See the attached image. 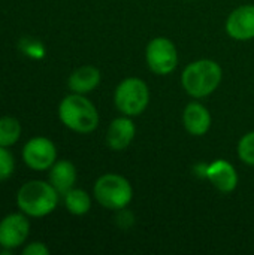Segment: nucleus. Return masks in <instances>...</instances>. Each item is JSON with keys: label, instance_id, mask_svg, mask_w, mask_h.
Listing matches in <instances>:
<instances>
[{"label": "nucleus", "instance_id": "nucleus-1", "mask_svg": "<svg viewBox=\"0 0 254 255\" xmlns=\"http://www.w3.org/2000/svg\"><path fill=\"white\" fill-rule=\"evenodd\" d=\"M58 191L51 182L28 181L16 193L18 209L31 218H42L52 214L58 205Z\"/></svg>", "mask_w": 254, "mask_h": 255}, {"label": "nucleus", "instance_id": "nucleus-2", "mask_svg": "<svg viewBox=\"0 0 254 255\" xmlns=\"http://www.w3.org/2000/svg\"><path fill=\"white\" fill-rule=\"evenodd\" d=\"M223 78L220 64L210 58L196 60L186 66L181 75V84L186 93L195 99H204L213 94Z\"/></svg>", "mask_w": 254, "mask_h": 255}, {"label": "nucleus", "instance_id": "nucleus-3", "mask_svg": "<svg viewBox=\"0 0 254 255\" xmlns=\"http://www.w3.org/2000/svg\"><path fill=\"white\" fill-rule=\"evenodd\" d=\"M60 121L72 131L87 134L97 128L99 112L96 106L84 96L72 93L58 105Z\"/></svg>", "mask_w": 254, "mask_h": 255}, {"label": "nucleus", "instance_id": "nucleus-4", "mask_svg": "<svg viewBox=\"0 0 254 255\" xmlns=\"http://www.w3.org/2000/svg\"><path fill=\"white\" fill-rule=\"evenodd\" d=\"M93 194L97 203L105 209L121 211L132 202L133 188L124 176L106 173L94 182Z\"/></svg>", "mask_w": 254, "mask_h": 255}, {"label": "nucleus", "instance_id": "nucleus-5", "mask_svg": "<svg viewBox=\"0 0 254 255\" xmlns=\"http://www.w3.org/2000/svg\"><path fill=\"white\" fill-rule=\"evenodd\" d=\"M114 103L126 117L141 115L150 103L148 85L139 78H126L115 88Z\"/></svg>", "mask_w": 254, "mask_h": 255}, {"label": "nucleus", "instance_id": "nucleus-6", "mask_svg": "<svg viewBox=\"0 0 254 255\" xmlns=\"http://www.w3.org/2000/svg\"><path fill=\"white\" fill-rule=\"evenodd\" d=\"M145 60L153 73L160 75V76L169 75L178 66L177 46L168 37H163V36L154 37L147 45Z\"/></svg>", "mask_w": 254, "mask_h": 255}, {"label": "nucleus", "instance_id": "nucleus-7", "mask_svg": "<svg viewBox=\"0 0 254 255\" xmlns=\"http://www.w3.org/2000/svg\"><path fill=\"white\" fill-rule=\"evenodd\" d=\"M22 160L25 166L31 170H48L57 161V148L54 142L48 137H31L22 148Z\"/></svg>", "mask_w": 254, "mask_h": 255}, {"label": "nucleus", "instance_id": "nucleus-8", "mask_svg": "<svg viewBox=\"0 0 254 255\" xmlns=\"http://www.w3.org/2000/svg\"><path fill=\"white\" fill-rule=\"evenodd\" d=\"M30 221L25 214H9L0 220V247L7 250L19 248L28 238Z\"/></svg>", "mask_w": 254, "mask_h": 255}, {"label": "nucleus", "instance_id": "nucleus-9", "mask_svg": "<svg viewBox=\"0 0 254 255\" xmlns=\"http://www.w3.org/2000/svg\"><path fill=\"white\" fill-rule=\"evenodd\" d=\"M226 33L235 40L254 39V4L240 6L228 16Z\"/></svg>", "mask_w": 254, "mask_h": 255}, {"label": "nucleus", "instance_id": "nucleus-10", "mask_svg": "<svg viewBox=\"0 0 254 255\" xmlns=\"http://www.w3.org/2000/svg\"><path fill=\"white\" fill-rule=\"evenodd\" d=\"M136 134V127L130 117H118L115 118L106 131V145L112 151H124L130 146Z\"/></svg>", "mask_w": 254, "mask_h": 255}, {"label": "nucleus", "instance_id": "nucleus-11", "mask_svg": "<svg viewBox=\"0 0 254 255\" xmlns=\"http://www.w3.org/2000/svg\"><path fill=\"white\" fill-rule=\"evenodd\" d=\"M205 176L222 193H232L238 187V173L226 160H216L207 166Z\"/></svg>", "mask_w": 254, "mask_h": 255}, {"label": "nucleus", "instance_id": "nucleus-12", "mask_svg": "<svg viewBox=\"0 0 254 255\" xmlns=\"http://www.w3.org/2000/svg\"><path fill=\"white\" fill-rule=\"evenodd\" d=\"M211 114L199 102H192L186 106L183 112V124L187 133L192 136H204L211 127Z\"/></svg>", "mask_w": 254, "mask_h": 255}, {"label": "nucleus", "instance_id": "nucleus-13", "mask_svg": "<svg viewBox=\"0 0 254 255\" xmlns=\"http://www.w3.org/2000/svg\"><path fill=\"white\" fill-rule=\"evenodd\" d=\"M100 70L91 64L81 66L75 69L69 79H67V87L72 93L76 94H87L93 91L94 88L99 87L100 84Z\"/></svg>", "mask_w": 254, "mask_h": 255}, {"label": "nucleus", "instance_id": "nucleus-14", "mask_svg": "<svg viewBox=\"0 0 254 255\" xmlns=\"http://www.w3.org/2000/svg\"><path fill=\"white\" fill-rule=\"evenodd\" d=\"M49 182L60 193L66 194L76 182V167L69 160H58L49 169Z\"/></svg>", "mask_w": 254, "mask_h": 255}, {"label": "nucleus", "instance_id": "nucleus-15", "mask_svg": "<svg viewBox=\"0 0 254 255\" xmlns=\"http://www.w3.org/2000/svg\"><path fill=\"white\" fill-rule=\"evenodd\" d=\"M64 206L72 215L81 217L91 209V199L87 191L81 188H72L64 194Z\"/></svg>", "mask_w": 254, "mask_h": 255}, {"label": "nucleus", "instance_id": "nucleus-16", "mask_svg": "<svg viewBox=\"0 0 254 255\" xmlns=\"http://www.w3.org/2000/svg\"><path fill=\"white\" fill-rule=\"evenodd\" d=\"M21 136V124L13 117L0 118V146L9 148L18 142Z\"/></svg>", "mask_w": 254, "mask_h": 255}, {"label": "nucleus", "instance_id": "nucleus-17", "mask_svg": "<svg viewBox=\"0 0 254 255\" xmlns=\"http://www.w3.org/2000/svg\"><path fill=\"white\" fill-rule=\"evenodd\" d=\"M238 157L243 163L254 166V131H250L241 137L238 142Z\"/></svg>", "mask_w": 254, "mask_h": 255}, {"label": "nucleus", "instance_id": "nucleus-18", "mask_svg": "<svg viewBox=\"0 0 254 255\" xmlns=\"http://www.w3.org/2000/svg\"><path fill=\"white\" fill-rule=\"evenodd\" d=\"M15 170V160L10 151L4 146H0V182L10 178Z\"/></svg>", "mask_w": 254, "mask_h": 255}, {"label": "nucleus", "instance_id": "nucleus-19", "mask_svg": "<svg viewBox=\"0 0 254 255\" xmlns=\"http://www.w3.org/2000/svg\"><path fill=\"white\" fill-rule=\"evenodd\" d=\"M21 48H22V51L27 55L34 57V58H40V57L45 55V48L39 42H36V40H24Z\"/></svg>", "mask_w": 254, "mask_h": 255}, {"label": "nucleus", "instance_id": "nucleus-20", "mask_svg": "<svg viewBox=\"0 0 254 255\" xmlns=\"http://www.w3.org/2000/svg\"><path fill=\"white\" fill-rule=\"evenodd\" d=\"M22 255H49V250L46 248L45 244L42 242H31V244H27L22 251Z\"/></svg>", "mask_w": 254, "mask_h": 255}]
</instances>
